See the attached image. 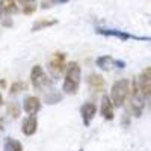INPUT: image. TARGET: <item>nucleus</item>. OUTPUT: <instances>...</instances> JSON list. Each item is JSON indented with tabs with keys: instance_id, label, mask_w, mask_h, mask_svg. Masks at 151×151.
Segmentation results:
<instances>
[{
	"instance_id": "12",
	"label": "nucleus",
	"mask_w": 151,
	"mask_h": 151,
	"mask_svg": "<svg viewBox=\"0 0 151 151\" xmlns=\"http://www.w3.org/2000/svg\"><path fill=\"white\" fill-rule=\"evenodd\" d=\"M38 130V119L35 115H29L27 118L23 119V124H21V132L23 134L26 136H33Z\"/></svg>"
},
{
	"instance_id": "10",
	"label": "nucleus",
	"mask_w": 151,
	"mask_h": 151,
	"mask_svg": "<svg viewBox=\"0 0 151 151\" xmlns=\"http://www.w3.org/2000/svg\"><path fill=\"white\" fill-rule=\"evenodd\" d=\"M41 106H42V103L36 95H27L23 101V109L27 115H36L41 110Z\"/></svg>"
},
{
	"instance_id": "9",
	"label": "nucleus",
	"mask_w": 151,
	"mask_h": 151,
	"mask_svg": "<svg viewBox=\"0 0 151 151\" xmlns=\"http://www.w3.org/2000/svg\"><path fill=\"white\" fill-rule=\"evenodd\" d=\"M100 113L101 116L107 121H112L115 118V104H113L112 98L109 95H103L101 97V106H100Z\"/></svg>"
},
{
	"instance_id": "11",
	"label": "nucleus",
	"mask_w": 151,
	"mask_h": 151,
	"mask_svg": "<svg viewBox=\"0 0 151 151\" xmlns=\"http://www.w3.org/2000/svg\"><path fill=\"white\" fill-rule=\"evenodd\" d=\"M95 113H97V106H95V103L88 101V103H85V104L80 107V115H82V121H83V124H85V127H89V125H91V121L94 119Z\"/></svg>"
},
{
	"instance_id": "16",
	"label": "nucleus",
	"mask_w": 151,
	"mask_h": 151,
	"mask_svg": "<svg viewBox=\"0 0 151 151\" xmlns=\"http://www.w3.org/2000/svg\"><path fill=\"white\" fill-rule=\"evenodd\" d=\"M95 64H97V67L100 68V70H110V67L115 64V60H113L110 56H100V58H97V60H95Z\"/></svg>"
},
{
	"instance_id": "25",
	"label": "nucleus",
	"mask_w": 151,
	"mask_h": 151,
	"mask_svg": "<svg viewBox=\"0 0 151 151\" xmlns=\"http://www.w3.org/2000/svg\"><path fill=\"white\" fill-rule=\"evenodd\" d=\"M2 104H3V95L0 94V106H2Z\"/></svg>"
},
{
	"instance_id": "2",
	"label": "nucleus",
	"mask_w": 151,
	"mask_h": 151,
	"mask_svg": "<svg viewBox=\"0 0 151 151\" xmlns=\"http://www.w3.org/2000/svg\"><path fill=\"white\" fill-rule=\"evenodd\" d=\"M145 104H147V100L141 91L139 85H137V80H133L132 88H130V95H129V110L127 112H130L136 118H141L144 113V109H145Z\"/></svg>"
},
{
	"instance_id": "22",
	"label": "nucleus",
	"mask_w": 151,
	"mask_h": 151,
	"mask_svg": "<svg viewBox=\"0 0 151 151\" xmlns=\"http://www.w3.org/2000/svg\"><path fill=\"white\" fill-rule=\"evenodd\" d=\"M129 116H130V115H129V112H125V113H124V116H122V125H129V124H130Z\"/></svg>"
},
{
	"instance_id": "1",
	"label": "nucleus",
	"mask_w": 151,
	"mask_h": 151,
	"mask_svg": "<svg viewBox=\"0 0 151 151\" xmlns=\"http://www.w3.org/2000/svg\"><path fill=\"white\" fill-rule=\"evenodd\" d=\"M80 79H82V68L76 60L70 62L67 65L64 85H62V91L68 95H76L80 88Z\"/></svg>"
},
{
	"instance_id": "14",
	"label": "nucleus",
	"mask_w": 151,
	"mask_h": 151,
	"mask_svg": "<svg viewBox=\"0 0 151 151\" xmlns=\"http://www.w3.org/2000/svg\"><path fill=\"white\" fill-rule=\"evenodd\" d=\"M0 8L3 9L5 14H17L20 12V8L17 6L15 0H0Z\"/></svg>"
},
{
	"instance_id": "8",
	"label": "nucleus",
	"mask_w": 151,
	"mask_h": 151,
	"mask_svg": "<svg viewBox=\"0 0 151 151\" xmlns=\"http://www.w3.org/2000/svg\"><path fill=\"white\" fill-rule=\"evenodd\" d=\"M86 83H88V89L92 94H101L104 91V79L98 73H91L86 79Z\"/></svg>"
},
{
	"instance_id": "6",
	"label": "nucleus",
	"mask_w": 151,
	"mask_h": 151,
	"mask_svg": "<svg viewBox=\"0 0 151 151\" xmlns=\"http://www.w3.org/2000/svg\"><path fill=\"white\" fill-rule=\"evenodd\" d=\"M137 85H139L141 91L147 100V104L151 110V67H147L141 71L139 79H137Z\"/></svg>"
},
{
	"instance_id": "21",
	"label": "nucleus",
	"mask_w": 151,
	"mask_h": 151,
	"mask_svg": "<svg viewBox=\"0 0 151 151\" xmlns=\"http://www.w3.org/2000/svg\"><path fill=\"white\" fill-rule=\"evenodd\" d=\"M41 5H42L41 8H52V6L55 5V2H53V0H42Z\"/></svg>"
},
{
	"instance_id": "19",
	"label": "nucleus",
	"mask_w": 151,
	"mask_h": 151,
	"mask_svg": "<svg viewBox=\"0 0 151 151\" xmlns=\"http://www.w3.org/2000/svg\"><path fill=\"white\" fill-rule=\"evenodd\" d=\"M60 100H62V95L58 94L55 89H52L50 92H47V95H45V103H47V104H56L58 101H60Z\"/></svg>"
},
{
	"instance_id": "4",
	"label": "nucleus",
	"mask_w": 151,
	"mask_h": 151,
	"mask_svg": "<svg viewBox=\"0 0 151 151\" xmlns=\"http://www.w3.org/2000/svg\"><path fill=\"white\" fill-rule=\"evenodd\" d=\"M30 82H32V86L40 92H50L52 89H55L53 80L44 73L41 65L32 67V70H30Z\"/></svg>"
},
{
	"instance_id": "20",
	"label": "nucleus",
	"mask_w": 151,
	"mask_h": 151,
	"mask_svg": "<svg viewBox=\"0 0 151 151\" xmlns=\"http://www.w3.org/2000/svg\"><path fill=\"white\" fill-rule=\"evenodd\" d=\"M18 5H21V8H26V6H35L38 0H17Z\"/></svg>"
},
{
	"instance_id": "18",
	"label": "nucleus",
	"mask_w": 151,
	"mask_h": 151,
	"mask_svg": "<svg viewBox=\"0 0 151 151\" xmlns=\"http://www.w3.org/2000/svg\"><path fill=\"white\" fill-rule=\"evenodd\" d=\"M6 112H8V115H11V118H18L20 116V113H21V107L17 101H9L8 107H6Z\"/></svg>"
},
{
	"instance_id": "23",
	"label": "nucleus",
	"mask_w": 151,
	"mask_h": 151,
	"mask_svg": "<svg viewBox=\"0 0 151 151\" xmlns=\"http://www.w3.org/2000/svg\"><path fill=\"white\" fill-rule=\"evenodd\" d=\"M55 3H58V5H64V3H68L70 0H53Z\"/></svg>"
},
{
	"instance_id": "17",
	"label": "nucleus",
	"mask_w": 151,
	"mask_h": 151,
	"mask_svg": "<svg viewBox=\"0 0 151 151\" xmlns=\"http://www.w3.org/2000/svg\"><path fill=\"white\" fill-rule=\"evenodd\" d=\"M26 89H27V83L23 82V80H17V82H14V83L9 86V94L17 95L20 92H24Z\"/></svg>"
},
{
	"instance_id": "7",
	"label": "nucleus",
	"mask_w": 151,
	"mask_h": 151,
	"mask_svg": "<svg viewBox=\"0 0 151 151\" xmlns=\"http://www.w3.org/2000/svg\"><path fill=\"white\" fill-rule=\"evenodd\" d=\"M97 33L100 35H104V36H115L119 38L121 41H129V40H134V41H151V36H136L132 35L129 32H122V30H116V29H103V27H98Z\"/></svg>"
},
{
	"instance_id": "24",
	"label": "nucleus",
	"mask_w": 151,
	"mask_h": 151,
	"mask_svg": "<svg viewBox=\"0 0 151 151\" xmlns=\"http://www.w3.org/2000/svg\"><path fill=\"white\" fill-rule=\"evenodd\" d=\"M5 86H6V80L2 79V80H0V88H5Z\"/></svg>"
},
{
	"instance_id": "5",
	"label": "nucleus",
	"mask_w": 151,
	"mask_h": 151,
	"mask_svg": "<svg viewBox=\"0 0 151 151\" xmlns=\"http://www.w3.org/2000/svg\"><path fill=\"white\" fill-rule=\"evenodd\" d=\"M67 56L62 52H55L48 60V71L53 79H59L67 71Z\"/></svg>"
},
{
	"instance_id": "3",
	"label": "nucleus",
	"mask_w": 151,
	"mask_h": 151,
	"mask_svg": "<svg viewBox=\"0 0 151 151\" xmlns=\"http://www.w3.org/2000/svg\"><path fill=\"white\" fill-rule=\"evenodd\" d=\"M130 88H132V83L129 79H121V80H116L115 83L112 85V89H110V98L115 107H122L124 103L129 100V95H130Z\"/></svg>"
},
{
	"instance_id": "13",
	"label": "nucleus",
	"mask_w": 151,
	"mask_h": 151,
	"mask_svg": "<svg viewBox=\"0 0 151 151\" xmlns=\"http://www.w3.org/2000/svg\"><path fill=\"white\" fill-rule=\"evenodd\" d=\"M58 24V20H48V18H40L33 23L32 26V32H40V30H44L47 27H53Z\"/></svg>"
},
{
	"instance_id": "15",
	"label": "nucleus",
	"mask_w": 151,
	"mask_h": 151,
	"mask_svg": "<svg viewBox=\"0 0 151 151\" xmlns=\"http://www.w3.org/2000/svg\"><path fill=\"white\" fill-rule=\"evenodd\" d=\"M5 151H23V145L20 141L14 139V137H6L5 144H3Z\"/></svg>"
}]
</instances>
